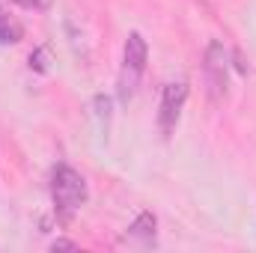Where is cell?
<instances>
[{
	"label": "cell",
	"mask_w": 256,
	"mask_h": 253,
	"mask_svg": "<svg viewBox=\"0 0 256 253\" xmlns=\"http://www.w3.org/2000/svg\"><path fill=\"white\" fill-rule=\"evenodd\" d=\"M90 190H86V179L68 167V164H57L51 173V200H54V212L60 220H72V214L86 202Z\"/></svg>",
	"instance_id": "6da1fadb"
},
{
	"label": "cell",
	"mask_w": 256,
	"mask_h": 253,
	"mask_svg": "<svg viewBox=\"0 0 256 253\" xmlns=\"http://www.w3.org/2000/svg\"><path fill=\"white\" fill-rule=\"evenodd\" d=\"M146 60H149V48H146V39L134 30L128 33L126 45H122V63H120V74H116V98L128 104L143 80V72H146Z\"/></svg>",
	"instance_id": "7a4b0ae2"
},
{
	"label": "cell",
	"mask_w": 256,
	"mask_h": 253,
	"mask_svg": "<svg viewBox=\"0 0 256 253\" xmlns=\"http://www.w3.org/2000/svg\"><path fill=\"white\" fill-rule=\"evenodd\" d=\"M202 78H206V90L212 102H224L226 96V84H230V54L220 42H212L206 51V63H202Z\"/></svg>",
	"instance_id": "3957f363"
},
{
	"label": "cell",
	"mask_w": 256,
	"mask_h": 253,
	"mask_svg": "<svg viewBox=\"0 0 256 253\" xmlns=\"http://www.w3.org/2000/svg\"><path fill=\"white\" fill-rule=\"evenodd\" d=\"M185 102H188V84H185V80H173V84L164 86L161 104H158V128H161L164 137H170V134L176 131Z\"/></svg>",
	"instance_id": "277c9868"
},
{
	"label": "cell",
	"mask_w": 256,
	"mask_h": 253,
	"mask_svg": "<svg viewBox=\"0 0 256 253\" xmlns=\"http://www.w3.org/2000/svg\"><path fill=\"white\" fill-rule=\"evenodd\" d=\"M155 226H158V220H155V214L152 212H143L131 226H128L126 238L128 244H140V248H152L155 244Z\"/></svg>",
	"instance_id": "5b68a950"
},
{
	"label": "cell",
	"mask_w": 256,
	"mask_h": 253,
	"mask_svg": "<svg viewBox=\"0 0 256 253\" xmlns=\"http://www.w3.org/2000/svg\"><path fill=\"white\" fill-rule=\"evenodd\" d=\"M21 36H24V27L15 18L0 15V42L3 45H15V42H21Z\"/></svg>",
	"instance_id": "8992f818"
},
{
	"label": "cell",
	"mask_w": 256,
	"mask_h": 253,
	"mask_svg": "<svg viewBox=\"0 0 256 253\" xmlns=\"http://www.w3.org/2000/svg\"><path fill=\"white\" fill-rule=\"evenodd\" d=\"M15 3L24 6V9H33V12H45L51 6V0H15Z\"/></svg>",
	"instance_id": "52a82bcc"
},
{
	"label": "cell",
	"mask_w": 256,
	"mask_h": 253,
	"mask_svg": "<svg viewBox=\"0 0 256 253\" xmlns=\"http://www.w3.org/2000/svg\"><path fill=\"white\" fill-rule=\"evenodd\" d=\"M51 250H78V244H74V242H66V238H57V242L51 244Z\"/></svg>",
	"instance_id": "ba28073f"
}]
</instances>
